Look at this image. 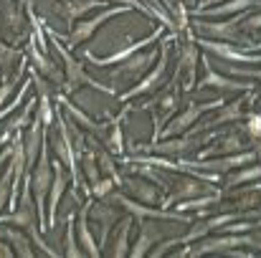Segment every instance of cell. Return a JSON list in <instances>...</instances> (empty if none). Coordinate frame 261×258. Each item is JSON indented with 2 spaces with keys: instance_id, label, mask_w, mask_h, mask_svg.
<instances>
[{
  "instance_id": "cell-1",
  "label": "cell",
  "mask_w": 261,
  "mask_h": 258,
  "mask_svg": "<svg viewBox=\"0 0 261 258\" xmlns=\"http://www.w3.org/2000/svg\"><path fill=\"white\" fill-rule=\"evenodd\" d=\"M122 10H124V8H117V10H107V13L96 15L94 20H87V23H82V25H79V28L74 31L71 41H74V43H79V41L89 38V36H91V31H96V28H99V25H101V23H104L107 18H112V15H117V13H122Z\"/></svg>"
},
{
  "instance_id": "cell-2",
  "label": "cell",
  "mask_w": 261,
  "mask_h": 258,
  "mask_svg": "<svg viewBox=\"0 0 261 258\" xmlns=\"http://www.w3.org/2000/svg\"><path fill=\"white\" fill-rule=\"evenodd\" d=\"M48 187V165H46V157L41 162V167L36 172V180H33V190H36V197H38V208L43 205V192Z\"/></svg>"
},
{
  "instance_id": "cell-3",
  "label": "cell",
  "mask_w": 261,
  "mask_h": 258,
  "mask_svg": "<svg viewBox=\"0 0 261 258\" xmlns=\"http://www.w3.org/2000/svg\"><path fill=\"white\" fill-rule=\"evenodd\" d=\"M256 0H233V3H228V5H221V8H216L213 13L216 15H223V13H236V10H244V8H249V5H254Z\"/></svg>"
},
{
  "instance_id": "cell-4",
  "label": "cell",
  "mask_w": 261,
  "mask_h": 258,
  "mask_svg": "<svg viewBox=\"0 0 261 258\" xmlns=\"http://www.w3.org/2000/svg\"><path fill=\"white\" fill-rule=\"evenodd\" d=\"M61 190H64V177H61V172H59V177H56V182H54V197H51V213H56V203H59V197H61Z\"/></svg>"
},
{
  "instance_id": "cell-5",
  "label": "cell",
  "mask_w": 261,
  "mask_h": 258,
  "mask_svg": "<svg viewBox=\"0 0 261 258\" xmlns=\"http://www.w3.org/2000/svg\"><path fill=\"white\" fill-rule=\"evenodd\" d=\"M249 129H251L254 134H261V114L251 117V122H249Z\"/></svg>"
},
{
  "instance_id": "cell-6",
  "label": "cell",
  "mask_w": 261,
  "mask_h": 258,
  "mask_svg": "<svg viewBox=\"0 0 261 258\" xmlns=\"http://www.w3.org/2000/svg\"><path fill=\"white\" fill-rule=\"evenodd\" d=\"M246 28H261V15H254L246 20Z\"/></svg>"
}]
</instances>
